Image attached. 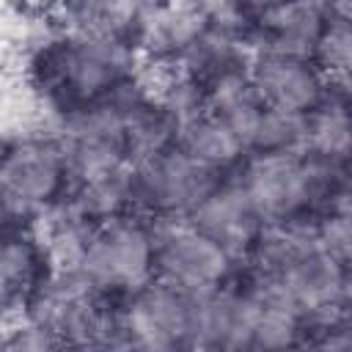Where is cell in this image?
Returning <instances> with one entry per match:
<instances>
[{"label":"cell","instance_id":"cell-12","mask_svg":"<svg viewBox=\"0 0 352 352\" xmlns=\"http://www.w3.org/2000/svg\"><path fill=\"white\" fill-rule=\"evenodd\" d=\"M330 16L327 3H272L248 6L250 38L261 41V50L292 52L311 58L316 38Z\"/></svg>","mask_w":352,"mask_h":352},{"label":"cell","instance_id":"cell-19","mask_svg":"<svg viewBox=\"0 0 352 352\" xmlns=\"http://www.w3.org/2000/svg\"><path fill=\"white\" fill-rule=\"evenodd\" d=\"M308 352H352L346 322L327 324V327H324V333H322L319 338H314V344H311V349H308Z\"/></svg>","mask_w":352,"mask_h":352},{"label":"cell","instance_id":"cell-3","mask_svg":"<svg viewBox=\"0 0 352 352\" xmlns=\"http://www.w3.org/2000/svg\"><path fill=\"white\" fill-rule=\"evenodd\" d=\"M77 272L104 297L146 289L154 283V226L129 212L96 223Z\"/></svg>","mask_w":352,"mask_h":352},{"label":"cell","instance_id":"cell-5","mask_svg":"<svg viewBox=\"0 0 352 352\" xmlns=\"http://www.w3.org/2000/svg\"><path fill=\"white\" fill-rule=\"evenodd\" d=\"M28 322L44 327L74 352H88L113 341L104 294L96 292L80 272H52L28 300Z\"/></svg>","mask_w":352,"mask_h":352},{"label":"cell","instance_id":"cell-17","mask_svg":"<svg viewBox=\"0 0 352 352\" xmlns=\"http://www.w3.org/2000/svg\"><path fill=\"white\" fill-rule=\"evenodd\" d=\"M314 66L324 77L330 94L349 96L352 69V8L349 3H330V16L311 52Z\"/></svg>","mask_w":352,"mask_h":352},{"label":"cell","instance_id":"cell-9","mask_svg":"<svg viewBox=\"0 0 352 352\" xmlns=\"http://www.w3.org/2000/svg\"><path fill=\"white\" fill-rule=\"evenodd\" d=\"M248 77L264 107L292 118H305L330 96L324 77L305 55L258 50L248 63Z\"/></svg>","mask_w":352,"mask_h":352},{"label":"cell","instance_id":"cell-7","mask_svg":"<svg viewBox=\"0 0 352 352\" xmlns=\"http://www.w3.org/2000/svg\"><path fill=\"white\" fill-rule=\"evenodd\" d=\"M220 182L223 173L168 146L132 168V206H143L162 220L187 217Z\"/></svg>","mask_w":352,"mask_h":352},{"label":"cell","instance_id":"cell-22","mask_svg":"<svg viewBox=\"0 0 352 352\" xmlns=\"http://www.w3.org/2000/svg\"><path fill=\"white\" fill-rule=\"evenodd\" d=\"M0 344H3V330H0Z\"/></svg>","mask_w":352,"mask_h":352},{"label":"cell","instance_id":"cell-21","mask_svg":"<svg viewBox=\"0 0 352 352\" xmlns=\"http://www.w3.org/2000/svg\"><path fill=\"white\" fill-rule=\"evenodd\" d=\"M88 352H126V349H124V344H121L118 336H116L113 341H107V344H102V346H94V349H88Z\"/></svg>","mask_w":352,"mask_h":352},{"label":"cell","instance_id":"cell-14","mask_svg":"<svg viewBox=\"0 0 352 352\" xmlns=\"http://www.w3.org/2000/svg\"><path fill=\"white\" fill-rule=\"evenodd\" d=\"M50 275L38 236L11 228L0 234V314L25 308Z\"/></svg>","mask_w":352,"mask_h":352},{"label":"cell","instance_id":"cell-15","mask_svg":"<svg viewBox=\"0 0 352 352\" xmlns=\"http://www.w3.org/2000/svg\"><path fill=\"white\" fill-rule=\"evenodd\" d=\"M173 146L182 148L195 162H201V165H206V168H212L214 173H223V176L228 170H234L248 157L236 132L223 118H217V116H212L201 107L176 118Z\"/></svg>","mask_w":352,"mask_h":352},{"label":"cell","instance_id":"cell-6","mask_svg":"<svg viewBox=\"0 0 352 352\" xmlns=\"http://www.w3.org/2000/svg\"><path fill=\"white\" fill-rule=\"evenodd\" d=\"M234 258L190 220L173 217L154 226V280L195 300L223 289Z\"/></svg>","mask_w":352,"mask_h":352},{"label":"cell","instance_id":"cell-16","mask_svg":"<svg viewBox=\"0 0 352 352\" xmlns=\"http://www.w3.org/2000/svg\"><path fill=\"white\" fill-rule=\"evenodd\" d=\"M346 96L330 94L302 118L300 151L330 168H346L349 160V110Z\"/></svg>","mask_w":352,"mask_h":352},{"label":"cell","instance_id":"cell-11","mask_svg":"<svg viewBox=\"0 0 352 352\" xmlns=\"http://www.w3.org/2000/svg\"><path fill=\"white\" fill-rule=\"evenodd\" d=\"M212 33V11L198 3L143 6L138 28V50L148 58L184 60Z\"/></svg>","mask_w":352,"mask_h":352},{"label":"cell","instance_id":"cell-10","mask_svg":"<svg viewBox=\"0 0 352 352\" xmlns=\"http://www.w3.org/2000/svg\"><path fill=\"white\" fill-rule=\"evenodd\" d=\"M184 220L214 239L234 261L250 256L267 228L236 179H223Z\"/></svg>","mask_w":352,"mask_h":352},{"label":"cell","instance_id":"cell-13","mask_svg":"<svg viewBox=\"0 0 352 352\" xmlns=\"http://www.w3.org/2000/svg\"><path fill=\"white\" fill-rule=\"evenodd\" d=\"M253 297V322H250V346L248 352H294L302 344L308 319L289 300V294L261 280L250 289Z\"/></svg>","mask_w":352,"mask_h":352},{"label":"cell","instance_id":"cell-2","mask_svg":"<svg viewBox=\"0 0 352 352\" xmlns=\"http://www.w3.org/2000/svg\"><path fill=\"white\" fill-rule=\"evenodd\" d=\"M346 168H330L302 151L250 154L236 176L264 226H286L316 217L346 192Z\"/></svg>","mask_w":352,"mask_h":352},{"label":"cell","instance_id":"cell-1","mask_svg":"<svg viewBox=\"0 0 352 352\" xmlns=\"http://www.w3.org/2000/svg\"><path fill=\"white\" fill-rule=\"evenodd\" d=\"M135 74V50L85 33L60 30L41 41L28 60V80L44 104L72 118L116 94Z\"/></svg>","mask_w":352,"mask_h":352},{"label":"cell","instance_id":"cell-8","mask_svg":"<svg viewBox=\"0 0 352 352\" xmlns=\"http://www.w3.org/2000/svg\"><path fill=\"white\" fill-rule=\"evenodd\" d=\"M116 336L126 352H187L192 346V300L154 280L129 294Z\"/></svg>","mask_w":352,"mask_h":352},{"label":"cell","instance_id":"cell-4","mask_svg":"<svg viewBox=\"0 0 352 352\" xmlns=\"http://www.w3.org/2000/svg\"><path fill=\"white\" fill-rule=\"evenodd\" d=\"M0 195L16 217L47 214L72 195V168L63 140L19 138L0 148Z\"/></svg>","mask_w":352,"mask_h":352},{"label":"cell","instance_id":"cell-18","mask_svg":"<svg viewBox=\"0 0 352 352\" xmlns=\"http://www.w3.org/2000/svg\"><path fill=\"white\" fill-rule=\"evenodd\" d=\"M0 352H74V349H69L66 344H60L44 327L28 322V324L14 327L11 333H3Z\"/></svg>","mask_w":352,"mask_h":352},{"label":"cell","instance_id":"cell-20","mask_svg":"<svg viewBox=\"0 0 352 352\" xmlns=\"http://www.w3.org/2000/svg\"><path fill=\"white\" fill-rule=\"evenodd\" d=\"M14 220H16V214L8 209V204H6V201H3V195H0V234H3V231L16 228V226H14Z\"/></svg>","mask_w":352,"mask_h":352}]
</instances>
